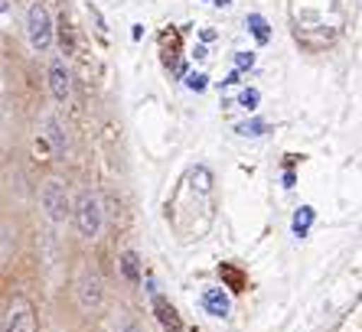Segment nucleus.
I'll use <instances>...</instances> for the list:
<instances>
[{
  "instance_id": "11",
  "label": "nucleus",
  "mask_w": 362,
  "mask_h": 332,
  "mask_svg": "<svg viewBox=\"0 0 362 332\" xmlns=\"http://www.w3.org/2000/svg\"><path fill=\"white\" fill-rule=\"evenodd\" d=\"M245 26L252 30V33H255V40L262 42V46L271 40V26H268V20H264L262 13H248V17H245Z\"/></svg>"
},
{
  "instance_id": "17",
  "label": "nucleus",
  "mask_w": 362,
  "mask_h": 332,
  "mask_svg": "<svg viewBox=\"0 0 362 332\" xmlns=\"http://www.w3.org/2000/svg\"><path fill=\"white\" fill-rule=\"evenodd\" d=\"M206 75L202 72H193V75H186V88H189V92H206Z\"/></svg>"
},
{
  "instance_id": "6",
  "label": "nucleus",
  "mask_w": 362,
  "mask_h": 332,
  "mask_svg": "<svg viewBox=\"0 0 362 332\" xmlns=\"http://www.w3.org/2000/svg\"><path fill=\"white\" fill-rule=\"evenodd\" d=\"M49 92L56 101H62V105H69V98H72V78H69V69L62 59H52L49 62Z\"/></svg>"
},
{
  "instance_id": "15",
  "label": "nucleus",
  "mask_w": 362,
  "mask_h": 332,
  "mask_svg": "<svg viewBox=\"0 0 362 332\" xmlns=\"http://www.w3.org/2000/svg\"><path fill=\"white\" fill-rule=\"evenodd\" d=\"M219 274L226 277L228 283H232V290H242V287H245V277H242V271H235V267L222 264V267H219Z\"/></svg>"
},
{
  "instance_id": "5",
  "label": "nucleus",
  "mask_w": 362,
  "mask_h": 332,
  "mask_svg": "<svg viewBox=\"0 0 362 332\" xmlns=\"http://www.w3.org/2000/svg\"><path fill=\"white\" fill-rule=\"evenodd\" d=\"M4 332H36V313L26 300H10L4 309Z\"/></svg>"
},
{
  "instance_id": "21",
  "label": "nucleus",
  "mask_w": 362,
  "mask_h": 332,
  "mask_svg": "<svg viewBox=\"0 0 362 332\" xmlns=\"http://www.w3.org/2000/svg\"><path fill=\"white\" fill-rule=\"evenodd\" d=\"M10 261V225H4V264Z\"/></svg>"
},
{
  "instance_id": "3",
  "label": "nucleus",
  "mask_w": 362,
  "mask_h": 332,
  "mask_svg": "<svg viewBox=\"0 0 362 332\" xmlns=\"http://www.w3.org/2000/svg\"><path fill=\"white\" fill-rule=\"evenodd\" d=\"M40 206L46 208V215H49L52 222H66L69 215H76V206L69 202V192L59 179H46V183L40 186Z\"/></svg>"
},
{
  "instance_id": "4",
  "label": "nucleus",
  "mask_w": 362,
  "mask_h": 332,
  "mask_svg": "<svg viewBox=\"0 0 362 332\" xmlns=\"http://www.w3.org/2000/svg\"><path fill=\"white\" fill-rule=\"evenodd\" d=\"M26 36H30V46L36 52H46L52 46V20L49 10L42 7L40 0L30 4V13H26Z\"/></svg>"
},
{
  "instance_id": "20",
  "label": "nucleus",
  "mask_w": 362,
  "mask_h": 332,
  "mask_svg": "<svg viewBox=\"0 0 362 332\" xmlns=\"http://www.w3.org/2000/svg\"><path fill=\"white\" fill-rule=\"evenodd\" d=\"M235 66L238 69H252L255 66V52H238V56H235Z\"/></svg>"
},
{
  "instance_id": "19",
  "label": "nucleus",
  "mask_w": 362,
  "mask_h": 332,
  "mask_svg": "<svg viewBox=\"0 0 362 332\" xmlns=\"http://www.w3.org/2000/svg\"><path fill=\"white\" fill-rule=\"evenodd\" d=\"M59 36H62V49H66V52H72V49H76V46H72V30H69V20H66V13H62Z\"/></svg>"
},
{
  "instance_id": "10",
  "label": "nucleus",
  "mask_w": 362,
  "mask_h": 332,
  "mask_svg": "<svg viewBox=\"0 0 362 332\" xmlns=\"http://www.w3.org/2000/svg\"><path fill=\"white\" fill-rule=\"evenodd\" d=\"M118 264L127 283H141V258H137V251H124L118 258Z\"/></svg>"
},
{
  "instance_id": "8",
  "label": "nucleus",
  "mask_w": 362,
  "mask_h": 332,
  "mask_svg": "<svg viewBox=\"0 0 362 332\" xmlns=\"http://www.w3.org/2000/svg\"><path fill=\"white\" fill-rule=\"evenodd\" d=\"M202 309L212 316H219V319H226L228 316V297L222 293V287H209V290H202Z\"/></svg>"
},
{
  "instance_id": "18",
  "label": "nucleus",
  "mask_w": 362,
  "mask_h": 332,
  "mask_svg": "<svg viewBox=\"0 0 362 332\" xmlns=\"http://www.w3.org/2000/svg\"><path fill=\"white\" fill-rule=\"evenodd\" d=\"M88 17L95 20V30H98V36H101V40H108V30H105V20H101V13H98V7H95V4H88Z\"/></svg>"
},
{
  "instance_id": "16",
  "label": "nucleus",
  "mask_w": 362,
  "mask_h": 332,
  "mask_svg": "<svg viewBox=\"0 0 362 332\" xmlns=\"http://www.w3.org/2000/svg\"><path fill=\"white\" fill-rule=\"evenodd\" d=\"M258 98H262V95H258V88H245L242 95H238V105H242V108H258Z\"/></svg>"
},
{
  "instance_id": "12",
  "label": "nucleus",
  "mask_w": 362,
  "mask_h": 332,
  "mask_svg": "<svg viewBox=\"0 0 362 332\" xmlns=\"http://www.w3.org/2000/svg\"><path fill=\"white\" fill-rule=\"evenodd\" d=\"M313 218H317L313 206H300V208H297V215H294V235H297V238H303V235L310 232Z\"/></svg>"
},
{
  "instance_id": "9",
  "label": "nucleus",
  "mask_w": 362,
  "mask_h": 332,
  "mask_svg": "<svg viewBox=\"0 0 362 332\" xmlns=\"http://www.w3.org/2000/svg\"><path fill=\"white\" fill-rule=\"evenodd\" d=\"M40 127H42V134H46V137H49L52 141V147H56V153H62V150H66V131H62L59 127V121H56V117L52 114H46L40 121Z\"/></svg>"
},
{
  "instance_id": "13",
  "label": "nucleus",
  "mask_w": 362,
  "mask_h": 332,
  "mask_svg": "<svg viewBox=\"0 0 362 332\" xmlns=\"http://www.w3.org/2000/svg\"><path fill=\"white\" fill-rule=\"evenodd\" d=\"M52 150L56 147H49V137H46V134H36V141H33V153H36V160H40V163H46V160H52Z\"/></svg>"
},
{
  "instance_id": "7",
  "label": "nucleus",
  "mask_w": 362,
  "mask_h": 332,
  "mask_svg": "<svg viewBox=\"0 0 362 332\" xmlns=\"http://www.w3.org/2000/svg\"><path fill=\"white\" fill-rule=\"evenodd\" d=\"M151 303H153V313H157V319H160L163 329H170V332H183V319H180V313H177L173 307H170V303L160 297V293H153V290H151Z\"/></svg>"
},
{
  "instance_id": "22",
  "label": "nucleus",
  "mask_w": 362,
  "mask_h": 332,
  "mask_svg": "<svg viewBox=\"0 0 362 332\" xmlns=\"http://www.w3.org/2000/svg\"><path fill=\"white\" fill-rule=\"evenodd\" d=\"M212 4H216V7H228V4H232V0H212Z\"/></svg>"
},
{
  "instance_id": "1",
  "label": "nucleus",
  "mask_w": 362,
  "mask_h": 332,
  "mask_svg": "<svg viewBox=\"0 0 362 332\" xmlns=\"http://www.w3.org/2000/svg\"><path fill=\"white\" fill-rule=\"evenodd\" d=\"M76 303L82 313H98L105 303V280H101L98 264L85 261L76 271Z\"/></svg>"
},
{
  "instance_id": "2",
  "label": "nucleus",
  "mask_w": 362,
  "mask_h": 332,
  "mask_svg": "<svg viewBox=\"0 0 362 332\" xmlns=\"http://www.w3.org/2000/svg\"><path fill=\"white\" fill-rule=\"evenodd\" d=\"M76 228L82 238H98L101 235V225H105V218H101V199L95 196V192H82L76 202Z\"/></svg>"
},
{
  "instance_id": "14",
  "label": "nucleus",
  "mask_w": 362,
  "mask_h": 332,
  "mask_svg": "<svg viewBox=\"0 0 362 332\" xmlns=\"http://www.w3.org/2000/svg\"><path fill=\"white\" fill-rule=\"evenodd\" d=\"M235 131L242 134V137H262V134L268 131V124H264V121H245V124H238Z\"/></svg>"
}]
</instances>
